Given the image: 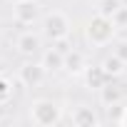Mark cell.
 Here are the masks:
<instances>
[{
    "mask_svg": "<svg viewBox=\"0 0 127 127\" xmlns=\"http://www.w3.org/2000/svg\"><path fill=\"white\" fill-rule=\"evenodd\" d=\"M117 35V28L112 23V18H105L100 13H95L87 23H85V40L92 45V47H105L115 40Z\"/></svg>",
    "mask_w": 127,
    "mask_h": 127,
    "instance_id": "6da1fadb",
    "label": "cell"
},
{
    "mask_svg": "<svg viewBox=\"0 0 127 127\" xmlns=\"http://www.w3.org/2000/svg\"><path fill=\"white\" fill-rule=\"evenodd\" d=\"M28 117L32 125L37 127H52V125H60L62 122V105L57 100H50V97H40L30 105L28 110Z\"/></svg>",
    "mask_w": 127,
    "mask_h": 127,
    "instance_id": "7a4b0ae2",
    "label": "cell"
},
{
    "mask_svg": "<svg viewBox=\"0 0 127 127\" xmlns=\"http://www.w3.org/2000/svg\"><path fill=\"white\" fill-rule=\"evenodd\" d=\"M40 28H42V37H47L50 42H62V40H67L70 32H72V23H70V18L62 10L45 13L42 20H40Z\"/></svg>",
    "mask_w": 127,
    "mask_h": 127,
    "instance_id": "3957f363",
    "label": "cell"
},
{
    "mask_svg": "<svg viewBox=\"0 0 127 127\" xmlns=\"http://www.w3.org/2000/svg\"><path fill=\"white\" fill-rule=\"evenodd\" d=\"M45 77H47V70L42 67V62H40V60L25 57V62L18 67V82H20L23 87L35 90V87H40V85L45 82Z\"/></svg>",
    "mask_w": 127,
    "mask_h": 127,
    "instance_id": "277c9868",
    "label": "cell"
},
{
    "mask_svg": "<svg viewBox=\"0 0 127 127\" xmlns=\"http://www.w3.org/2000/svg\"><path fill=\"white\" fill-rule=\"evenodd\" d=\"M13 20L18 25H35L37 20H42L40 0H15L13 3Z\"/></svg>",
    "mask_w": 127,
    "mask_h": 127,
    "instance_id": "5b68a950",
    "label": "cell"
},
{
    "mask_svg": "<svg viewBox=\"0 0 127 127\" xmlns=\"http://www.w3.org/2000/svg\"><path fill=\"white\" fill-rule=\"evenodd\" d=\"M15 52L23 57H35L42 52V37L32 30H25L15 37Z\"/></svg>",
    "mask_w": 127,
    "mask_h": 127,
    "instance_id": "8992f818",
    "label": "cell"
},
{
    "mask_svg": "<svg viewBox=\"0 0 127 127\" xmlns=\"http://www.w3.org/2000/svg\"><path fill=\"white\" fill-rule=\"evenodd\" d=\"M70 122L77 125V127H97V125H102V117L97 115V110H95L92 105L80 102V105H75V110L70 112Z\"/></svg>",
    "mask_w": 127,
    "mask_h": 127,
    "instance_id": "52a82bcc",
    "label": "cell"
},
{
    "mask_svg": "<svg viewBox=\"0 0 127 127\" xmlns=\"http://www.w3.org/2000/svg\"><path fill=\"white\" fill-rule=\"evenodd\" d=\"M40 62L47 72H60L65 70V50L62 47H47L40 52Z\"/></svg>",
    "mask_w": 127,
    "mask_h": 127,
    "instance_id": "ba28073f",
    "label": "cell"
},
{
    "mask_svg": "<svg viewBox=\"0 0 127 127\" xmlns=\"http://www.w3.org/2000/svg\"><path fill=\"white\" fill-rule=\"evenodd\" d=\"M87 70V57H85V52L82 50H67L65 52V72L67 75H72V77H82V72Z\"/></svg>",
    "mask_w": 127,
    "mask_h": 127,
    "instance_id": "9c48e42d",
    "label": "cell"
},
{
    "mask_svg": "<svg viewBox=\"0 0 127 127\" xmlns=\"http://www.w3.org/2000/svg\"><path fill=\"white\" fill-rule=\"evenodd\" d=\"M82 82H85V87L87 90H100V87H105L107 82H110V77H107V72L102 70V65H87V70L82 72Z\"/></svg>",
    "mask_w": 127,
    "mask_h": 127,
    "instance_id": "30bf717a",
    "label": "cell"
},
{
    "mask_svg": "<svg viewBox=\"0 0 127 127\" xmlns=\"http://www.w3.org/2000/svg\"><path fill=\"white\" fill-rule=\"evenodd\" d=\"M100 65H102V70L107 72V77H110V80H117V77H122V75H125V70H127V62H125L120 55H115V52L105 55Z\"/></svg>",
    "mask_w": 127,
    "mask_h": 127,
    "instance_id": "8fae6325",
    "label": "cell"
},
{
    "mask_svg": "<svg viewBox=\"0 0 127 127\" xmlns=\"http://www.w3.org/2000/svg\"><path fill=\"white\" fill-rule=\"evenodd\" d=\"M97 95H100V102H102L105 107H112V105H120V102H122V97H125V90L110 80L105 87H100V90H97Z\"/></svg>",
    "mask_w": 127,
    "mask_h": 127,
    "instance_id": "7c38bea8",
    "label": "cell"
},
{
    "mask_svg": "<svg viewBox=\"0 0 127 127\" xmlns=\"http://www.w3.org/2000/svg\"><path fill=\"white\" fill-rule=\"evenodd\" d=\"M120 8H122V0H95V13L105 18H112Z\"/></svg>",
    "mask_w": 127,
    "mask_h": 127,
    "instance_id": "4fadbf2b",
    "label": "cell"
},
{
    "mask_svg": "<svg viewBox=\"0 0 127 127\" xmlns=\"http://www.w3.org/2000/svg\"><path fill=\"white\" fill-rule=\"evenodd\" d=\"M10 100H13V82L5 75H0V107L8 105Z\"/></svg>",
    "mask_w": 127,
    "mask_h": 127,
    "instance_id": "5bb4252c",
    "label": "cell"
},
{
    "mask_svg": "<svg viewBox=\"0 0 127 127\" xmlns=\"http://www.w3.org/2000/svg\"><path fill=\"white\" fill-rule=\"evenodd\" d=\"M112 23L117 30H127V5H122L115 15H112Z\"/></svg>",
    "mask_w": 127,
    "mask_h": 127,
    "instance_id": "9a60e30c",
    "label": "cell"
},
{
    "mask_svg": "<svg viewBox=\"0 0 127 127\" xmlns=\"http://www.w3.org/2000/svg\"><path fill=\"white\" fill-rule=\"evenodd\" d=\"M112 52H115V55H120V57H122V60L127 62V40H117V42H115V50H112Z\"/></svg>",
    "mask_w": 127,
    "mask_h": 127,
    "instance_id": "2e32d148",
    "label": "cell"
},
{
    "mask_svg": "<svg viewBox=\"0 0 127 127\" xmlns=\"http://www.w3.org/2000/svg\"><path fill=\"white\" fill-rule=\"evenodd\" d=\"M120 125L127 127V105H125V112H122V117H120Z\"/></svg>",
    "mask_w": 127,
    "mask_h": 127,
    "instance_id": "e0dca14e",
    "label": "cell"
},
{
    "mask_svg": "<svg viewBox=\"0 0 127 127\" xmlns=\"http://www.w3.org/2000/svg\"><path fill=\"white\" fill-rule=\"evenodd\" d=\"M0 45H3V32H0Z\"/></svg>",
    "mask_w": 127,
    "mask_h": 127,
    "instance_id": "ac0fdd59",
    "label": "cell"
}]
</instances>
